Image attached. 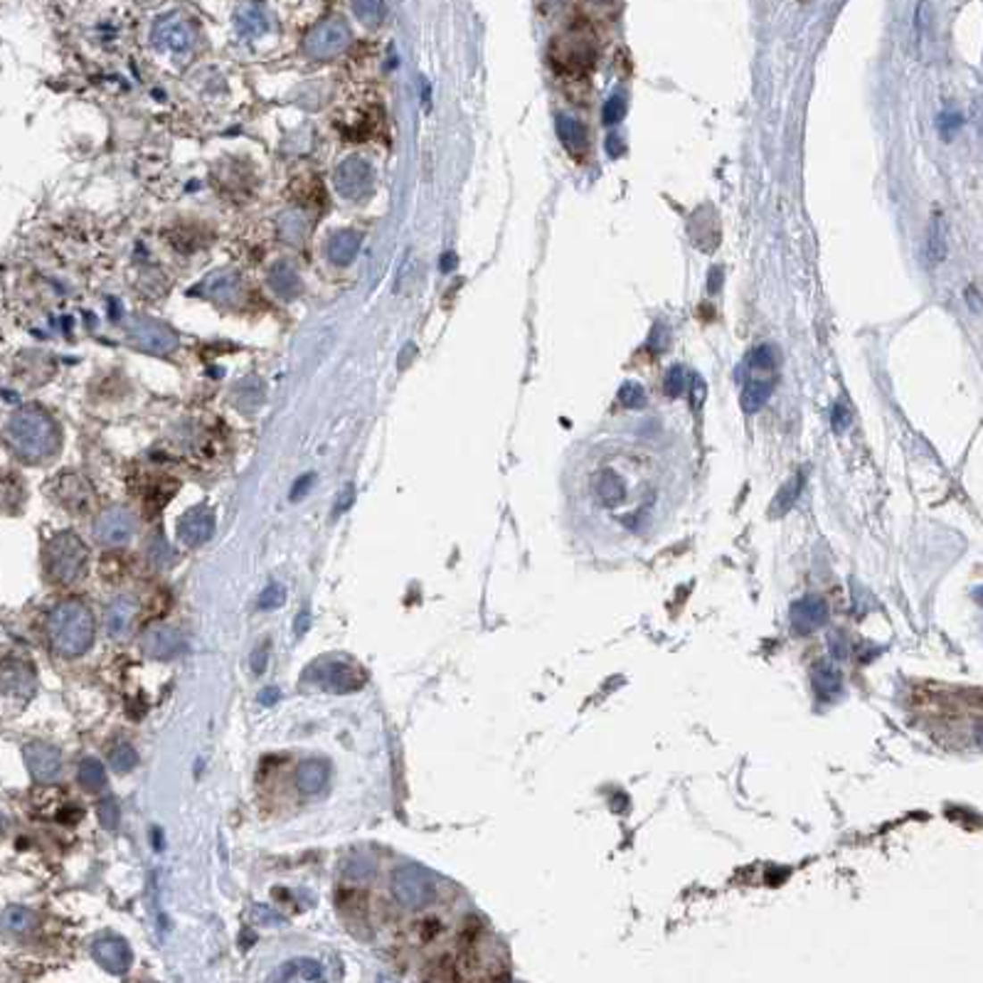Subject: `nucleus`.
Masks as SVG:
<instances>
[{
  "instance_id": "nucleus-8",
  "label": "nucleus",
  "mask_w": 983,
  "mask_h": 983,
  "mask_svg": "<svg viewBox=\"0 0 983 983\" xmlns=\"http://www.w3.org/2000/svg\"><path fill=\"white\" fill-rule=\"evenodd\" d=\"M35 693V668L22 658L0 661V696L8 700H28Z\"/></svg>"
},
{
  "instance_id": "nucleus-31",
  "label": "nucleus",
  "mask_w": 983,
  "mask_h": 983,
  "mask_svg": "<svg viewBox=\"0 0 983 983\" xmlns=\"http://www.w3.org/2000/svg\"><path fill=\"white\" fill-rule=\"evenodd\" d=\"M353 12L368 28H378L385 21V0H353Z\"/></svg>"
},
{
  "instance_id": "nucleus-33",
  "label": "nucleus",
  "mask_w": 983,
  "mask_h": 983,
  "mask_svg": "<svg viewBox=\"0 0 983 983\" xmlns=\"http://www.w3.org/2000/svg\"><path fill=\"white\" fill-rule=\"evenodd\" d=\"M749 362L754 370H777L779 365V353L774 346H757L749 355Z\"/></svg>"
},
{
  "instance_id": "nucleus-13",
  "label": "nucleus",
  "mask_w": 983,
  "mask_h": 983,
  "mask_svg": "<svg viewBox=\"0 0 983 983\" xmlns=\"http://www.w3.org/2000/svg\"><path fill=\"white\" fill-rule=\"evenodd\" d=\"M212 533H215V518L207 508H195V511L185 512L183 518L178 521V537L187 547L205 545L212 537Z\"/></svg>"
},
{
  "instance_id": "nucleus-16",
  "label": "nucleus",
  "mask_w": 983,
  "mask_h": 983,
  "mask_svg": "<svg viewBox=\"0 0 983 983\" xmlns=\"http://www.w3.org/2000/svg\"><path fill=\"white\" fill-rule=\"evenodd\" d=\"M595 496L599 505L604 508H616L626 501L629 496V488H626V481L614 471V469H602V471L595 473Z\"/></svg>"
},
{
  "instance_id": "nucleus-40",
  "label": "nucleus",
  "mask_w": 983,
  "mask_h": 983,
  "mask_svg": "<svg viewBox=\"0 0 983 983\" xmlns=\"http://www.w3.org/2000/svg\"><path fill=\"white\" fill-rule=\"evenodd\" d=\"M284 599H287V595H284V587L281 584H269L267 589L262 592V596H259V609H277V606L284 604Z\"/></svg>"
},
{
  "instance_id": "nucleus-34",
  "label": "nucleus",
  "mask_w": 983,
  "mask_h": 983,
  "mask_svg": "<svg viewBox=\"0 0 983 983\" xmlns=\"http://www.w3.org/2000/svg\"><path fill=\"white\" fill-rule=\"evenodd\" d=\"M619 402L629 410H641L646 404V392L638 382H624L619 389Z\"/></svg>"
},
{
  "instance_id": "nucleus-42",
  "label": "nucleus",
  "mask_w": 983,
  "mask_h": 983,
  "mask_svg": "<svg viewBox=\"0 0 983 983\" xmlns=\"http://www.w3.org/2000/svg\"><path fill=\"white\" fill-rule=\"evenodd\" d=\"M830 420H833V427H836V431H843L850 424L848 410H846L843 404H836V407H833V417H830Z\"/></svg>"
},
{
  "instance_id": "nucleus-24",
  "label": "nucleus",
  "mask_w": 983,
  "mask_h": 983,
  "mask_svg": "<svg viewBox=\"0 0 983 983\" xmlns=\"http://www.w3.org/2000/svg\"><path fill=\"white\" fill-rule=\"evenodd\" d=\"M274 981H323V969L313 959H294L279 966Z\"/></svg>"
},
{
  "instance_id": "nucleus-19",
  "label": "nucleus",
  "mask_w": 983,
  "mask_h": 983,
  "mask_svg": "<svg viewBox=\"0 0 983 983\" xmlns=\"http://www.w3.org/2000/svg\"><path fill=\"white\" fill-rule=\"evenodd\" d=\"M949 254V245H946V220H944L942 210L934 207L932 217H929V225H927V259L932 267H939L944 259Z\"/></svg>"
},
{
  "instance_id": "nucleus-25",
  "label": "nucleus",
  "mask_w": 983,
  "mask_h": 983,
  "mask_svg": "<svg viewBox=\"0 0 983 983\" xmlns=\"http://www.w3.org/2000/svg\"><path fill=\"white\" fill-rule=\"evenodd\" d=\"M343 872L353 882H368L378 872V861H375V855L368 853V850H358V853H353L348 861H346Z\"/></svg>"
},
{
  "instance_id": "nucleus-14",
  "label": "nucleus",
  "mask_w": 983,
  "mask_h": 983,
  "mask_svg": "<svg viewBox=\"0 0 983 983\" xmlns=\"http://www.w3.org/2000/svg\"><path fill=\"white\" fill-rule=\"evenodd\" d=\"M54 491H57V498H60L70 511L82 512L89 508V503L94 501L92 483L87 481L84 476L72 471H64L54 483Z\"/></svg>"
},
{
  "instance_id": "nucleus-9",
  "label": "nucleus",
  "mask_w": 983,
  "mask_h": 983,
  "mask_svg": "<svg viewBox=\"0 0 983 983\" xmlns=\"http://www.w3.org/2000/svg\"><path fill=\"white\" fill-rule=\"evenodd\" d=\"M350 35L346 22L333 18V21H326L316 25L311 35L306 37V50L313 54V57H333L338 52L346 50Z\"/></svg>"
},
{
  "instance_id": "nucleus-43",
  "label": "nucleus",
  "mask_w": 983,
  "mask_h": 983,
  "mask_svg": "<svg viewBox=\"0 0 983 983\" xmlns=\"http://www.w3.org/2000/svg\"><path fill=\"white\" fill-rule=\"evenodd\" d=\"M939 126H942L944 134H946V131H956V129L962 126V116H959V113H954V112L942 113V116H939Z\"/></svg>"
},
{
  "instance_id": "nucleus-3",
  "label": "nucleus",
  "mask_w": 983,
  "mask_h": 983,
  "mask_svg": "<svg viewBox=\"0 0 983 983\" xmlns=\"http://www.w3.org/2000/svg\"><path fill=\"white\" fill-rule=\"evenodd\" d=\"M87 562H89L87 545L70 530L54 535L45 547L47 574H50L52 582L62 584V587H72V584L79 582L84 572H87Z\"/></svg>"
},
{
  "instance_id": "nucleus-10",
  "label": "nucleus",
  "mask_w": 983,
  "mask_h": 983,
  "mask_svg": "<svg viewBox=\"0 0 983 983\" xmlns=\"http://www.w3.org/2000/svg\"><path fill=\"white\" fill-rule=\"evenodd\" d=\"M25 764L30 769L35 781H40V784L57 781L62 774L60 749H54L52 745H45V742H32V745L25 747Z\"/></svg>"
},
{
  "instance_id": "nucleus-22",
  "label": "nucleus",
  "mask_w": 983,
  "mask_h": 983,
  "mask_svg": "<svg viewBox=\"0 0 983 983\" xmlns=\"http://www.w3.org/2000/svg\"><path fill=\"white\" fill-rule=\"evenodd\" d=\"M25 503V483L15 471L0 469V515H15Z\"/></svg>"
},
{
  "instance_id": "nucleus-7",
  "label": "nucleus",
  "mask_w": 983,
  "mask_h": 983,
  "mask_svg": "<svg viewBox=\"0 0 983 983\" xmlns=\"http://www.w3.org/2000/svg\"><path fill=\"white\" fill-rule=\"evenodd\" d=\"M311 678L330 693H353V690L365 686V680H368L365 671L358 663H350V661H328L321 671L313 668Z\"/></svg>"
},
{
  "instance_id": "nucleus-44",
  "label": "nucleus",
  "mask_w": 983,
  "mask_h": 983,
  "mask_svg": "<svg viewBox=\"0 0 983 983\" xmlns=\"http://www.w3.org/2000/svg\"><path fill=\"white\" fill-rule=\"evenodd\" d=\"M264 666H267V648H264V646H259V648L254 651V655H252V671H254V673H262Z\"/></svg>"
},
{
  "instance_id": "nucleus-37",
  "label": "nucleus",
  "mask_w": 983,
  "mask_h": 983,
  "mask_svg": "<svg viewBox=\"0 0 983 983\" xmlns=\"http://www.w3.org/2000/svg\"><path fill=\"white\" fill-rule=\"evenodd\" d=\"M96 816H99V821H102L104 829L113 830L116 826H119V821H121V811H119V806H116V801L113 799H104L102 804L96 806Z\"/></svg>"
},
{
  "instance_id": "nucleus-17",
  "label": "nucleus",
  "mask_w": 983,
  "mask_h": 983,
  "mask_svg": "<svg viewBox=\"0 0 983 983\" xmlns=\"http://www.w3.org/2000/svg\"><path fill=\"white\" fill-rule=\"evenodd\" d=\"M554 129H557V138L562 141V146L570 151V155H574V158H582V155L589 151V136H587V129H584L582 123L577 121L574 116L557 113V116H554Z\"/></svg>"
},
{
  "instance_id": "nucleus-1",
  "label": "nucleus",
  "mask_w": 983,
  "mask_h": 983,
  "mask_svg": "<svg viewBox=\"0 0 983 983\" xmlns=\"http://www.w3.org/2000/svg\"><path fill=\"white\" fill-rule=\"evenodd\" d=\"M5 439L11 451L25 463H42L60 449V429L50 414L40 407H22L5 427Z\"/></svg>"
},
{
  "instance_id": "nucleus-20",
  "label": "nucleus",
  "mask_w": 983,
  "mask_h": 983,
  "mask_svg": "<svg viewBox=\"0 0 983 983\" xmlns=\"http://www.w3.org/2000/svg\"><path fill=\"white\" fill-rule=\"evenodd\" d=\"M136 616V602L129 599V596H119L113 599L109 609H106V631L113 638H123V636L131 631V624H134Z\"/></svg>"
},
{
  "instance_id": "nucleus-2",
  "label": "nucleus",
  "mask_w": 983,
  "mask_h": 983,
  "mask_svg": "<svg viewBox=\"0 0 983 983\" xmlns=\"http://www.w3.org/2000/svg\"><path fill=\"white\" fill-rule=\"evenodd\" d=\"M47 636L60 655L77 658L87 654L94 644L92 609L82 599H64L54 604L47 616Z\"/></svg>"
},
{
  "instance_id": "nucleus-30",
  "label": "nucleus",
  "mask_w": 983,
  "mask_h": 983,
  "mask_svg": "<svg viewBox=\"0 0 983 983\" xmlns=\"http://www.w3.org/2000/svg\"><path fill=\"white\" fill-rule=\"evenodd\" d=\"M769 395H771V385L764 382V379H749L747 387L742 392V407L745 412H757L767 404Z\"/></svg>"
},
{
  "instance_id": "nucleus-21",
  "label": "nucleus",
  "mask_w": 983,
  "mask_h": 983,
  "mask_svg": "<svg viewBox=\"0 0 983 983\" xmlns=\"http://www.w3.org/2000/svg\"><path fill=\"white\" fill-rule=\"evenodd\" d=\"M328 784V764L323 759H308L296 771V787L306 796H318Z\"/></svg>"
},
{
  "instance_id": "nucleus-49",
  "label": "nucleus",
  "mask_w": 983,
  "mask_h": 983,
  "mask_svg": "<svg viewBox=\"0 0 983 983\" xmlns=\"http://www.w3.org/2000/svg\"><path fill=\"white\" fill-rule=\"evenodd\" d=\"M595 3H609V0H595Z\"/></svg>"
},
{
  "instance_id": "nucleus-11",
  "label": "nucleus",
  "mask_w": 983,
  "mask_h": 983,
  "mask_svg": "<svg viewBox=\"0 0 983 983\" xmlns=\"http://www.w3.org/2000/svg\"><path fill=\"white\" fill-rule=\"evenodd\" d=\"M92 956L104 971L113 973V976H123L131 966V949L121 937H99L92 944Z\"/></svg>"
},
{
  "instance_id": "nucleus-39",
  "label": "nucleus",
  "mask_w": 983,
  "mask_h": 983,
  "mask_svg": "<svg viewBox=\"0 0 983 983\" xmlns=\"http://www.w3.org/2000/svg\"><path fill=\"white\" fill-rule=\"evenodd\" d=\"M801 483H804V476H796L794 481H789L784 488H781V493H779V498H777V511H787V508H791V503L796 501V496H799L801 491Z\"/></svg>"
},
{
  "instance_id": "nucleus-36",
  "label": "nucleus",
  "mask_w": 983,
  "mask_h": 983,
  "mask_svg": "<svg viewBox=\"0 0 983 983\" xmlns=\"http://www.w3.org/2000/svg\"><path fill=\"white\" fill-rule=\"evenodd\" d=\"M663 387H666L668 397H680V395H683V392H686V387H687L686 370L680 368V365H673V368L668 370Z\"/></svg>"
},
{
  "instance_id": "nucleus-32",
  "label": "nucleus",
  "mask_w": 983,
  "mask_h": 983,
  "mask_svg": "<svg viewBox=\"0 0 983 983\" xmlns=\"http://www.w3.org/2000/svg\"><path fill=\"white\" fill-rule=\"evenodd\" d=\"M109 762H112L113 771L126 774V771H131V769L136 767L138 754H136V749L131 747L129 742H119V745L112 749V754H109Z\"/></svg>"
},
{
  "instance_id": "nucleus-27",
  "label": "nucleus",
  "mask_w": 983,
  "mask_h": 983,
  "mask_svg": "<svg viewBox=\"0 0 983 983\" xmlns=\"http://www.w3.org/2000/svg\"><path fill=\"white\" fill-rule=\"evenodd\" d=\"M358 246H360L358 235H353V232H338V235L330 237V242H328V256H330V262H336V264H348V262H353L355 254H358Z\"/></svg>"
},
{
  "instance_id": "nucleus-6",
  "label": "nucleus",
  "mask_w": 983,
  "mask_h": 983,
  "mask_svg": "<svg viewBox=\"0 0 983 983\" xmlns=\"http://www.w3.org/2000/svg\"><path fill=\"white\" fill-rule=\"evenodd\" d=\"M138 530V521L136 515L129 508H109L104 511L96 521H94V537L99 540L106 547H116V545H126L134 533Z\"/></svg>"
},
{
  "instance_id": "nucleus-26",
  "label": "nucleus",
  "mask_w": 983,
  "mask_h": 983,
  "mask_svg": "<svg viewBox=\"0 0 983 983\" xmlns=\"http://www.w3.org/2000/svg\"><path fill=\"white\" fill-rule=\"evenodd\" d=\"M35 924H37V914L28 907H8L5 912H0V927L5 932L28 934L35 929Z\"/></svg>"
},
{
  "instance_id": "nucleus-28",
  "label": "nucleus",
  "mask_w": 983,
  "mask_h": 983,
  "mask_svg": "<svg viewBox=\"0 0 983 983\" xmlns=\"http://www.w3.org/2000/svg\"><path fill=\"white\" fill-rule=\"evenodd\" d=\"M237 28L242 35H262L267 30V15L254 3H245L235 15Z\"/></svg>"
},
{
  "instance_id": "nucleus-41",
  "label": "nucleus",
  "mask_w": 983,
  "mask_h": 983,
  "mask_svg": "<svg viewBox=\"0 0 983 983\" xmlns=\"http://www.w3.org/2000/svg\"><path fill=\"white\" fill-rule=\"evenodd\" d=\"M813 673H819V676H823V680L821 678H813V686L819 687L821 693H833V690H838L840 687V676L833 671V668H826V666H819Z\"/></svg>"
},
{
  "instance_id": "nucleus-48",
  "label": "nucleus",
  "mask_w": 983,
  "mask_h": 983,
  "mask_svg": "<svg viewBox=\"0 0 983 983\" xmlns=\"http://www.w3.org/2000/svg\"><path fill=\"white\" fill-rule=\"evenodd\" d=\"M306 624H308V612H301V616H298V621H296V634H304V631H306Z\"/></svg>"
},
{
  "instance_id": "nucleus-29",
  "label": "nucleus",
  "mask_w": 983,
  "mask_h": 983,
  "mask_svg": "<svg viewBox=\"0 0 983 983\" xmlns=\"http://www.w3.org/2000/svg\"><path fill=\"white\" fill-rule=\"evenodd\" d=\"M79 784H82L87 791H102L106 787V769L102 767L99 759H84L79 764Z\"/></svg>"
},
{
  "instance_id": "nucleus-15",
  "label": "nucleus",
  "mask_w": 983,
  "mask_h": 983,
  "mask_svg": "<svg viewBox=\"0 0 983 983\" xmlns=\"http://www.w3.org/2000/svg\"><path fill=\"white\" fill-rule=\"evenodd\" d=\"M155 42L171 52H185L193 45V28L180 15H168L155 25Z\"/></svg>"
},
{
  "instance_id": "nucleus-4",
  "label": "nucleus",
  "mask_w": 983,
  "mask_h": 983,
  "mask_svg": "<svg viewBox=\"0 0 983 983\" xmlns=\"http://www.w3.org/2000/svg\"><path fill=\"white\" fill-rule=\"evenodd\" d=\"M389 890H392V897L400 902L402 907L407 910H421L434 902V882L427 872L421 868H414V865H404V868H397L389 878Z\"/></svg>"
},
{
  "instance_id": "nucleus-46",
  "label": "nucleus",
  "mask_w": 983,
  "mask_h": 983,
  "mask_svg": "<svg viewBox=\"0 0 983 983\" xmlns=\"http://www.w3.org/2000/svg\"><path fill=\"white\" fill-rule=\"evenodd\" d=\"M720 287H722V269L715 267L710 271V277H707V288L715 294V291H720Z\"/></svg>"
},
{
  "instance_id": "nucleus-47",
  "label": "nucleus",
  "mask_w": 983,
  "mask_h": 983,
  "mask_svg": "<svg viewBox=\"0 0 983 983\" xmlns=\"http://www.w3.org/2000/svg\"><path fill=\"white\" fill-rule=\"evenodd\" d=\"M606 148H609V155H619L621 151H624V144L619 141V136H616V131H612V136L606 138Z\"/></svg>"
},
{
  "instance_id": "nucleus-35",
  "label": "nucleus",
  "mask_w": 983,
  "mask_h": 983,
  "mask_svg": "<svg viewBox=\"0 0 983 983\" xmlns=\"http://www.w3.org/2000/svg\"><path fill=\"white\" fill-rule=\"evenodd\" d=\"M929 12H932L929 3H927V0H920L917 12H914V47H917V50L922 47L924 35H927V30H929V18H932Z\"/></svg>"
},
{
  "instance_id": "nucleus-23",
  "label": "nucleus",
  "mask_w": 983,
  "mask_h": 983,
  "mask_svg": "<svg viewBox=\"0 0 983 983\" xmlns=\"http://www.w3.org/2000/svg\"><path fill=\"white\" fill-rule=\"evenodd\" d=\"M368 180H370V168L362 163V161H358V158H353V161H348V163L340 165L338 187L343 195L355 197V195L365 193Z\"/></svg>"
},
{
  "instance_id": "nucleus-38",
  "label": "nucleus",
  "mask_w": 983,
  "mask_h": 983,
  "mask_svg": "<svg viewBox=\"0 0 983 983\" xmlns=\"http://www.w3.org/2000/svg\"><path fill=\"white\" fill-rule=\"evenodd\" d=\"M626 113V96L624 94H614L604 106V123L606 126H616V123L624 119Z\"/></svg>"
},
{
  "instance_id": "nucleus-12",
  "label": "nucleus",
  "mask_w": 983,
  "mask_h": 983,
  "mask_svg": "<svg viewBox=\"0 0 983 983\" xmlns=\"http://www.w3.org/2000/svg\"><path fill=\"white\" fill-rule=\"evenodd\" d=\"M141 646H144V651L151 655V658H161V661H165V658H175V655L183 654L185 638L178 629H173V626L155 624L151 626L148 631H144V636H141Z\"/></svg>"
},
{
  "instance_id": "nucleus-18",
  "label": "nucleus",
  "mask_w": 983,
  "mask_h": 983,
  "mask_svg": "<svg viewBox=\"0 0 983 983\" xmlns=\"http://www.w3.org/2000/svg\"><path fill=\"white\" fill-rule=\"evenodd\" d=\"M826 614H829V609H826V602L821 596H806V599H801V602L791 606V624L796 626L801 634H806L811 629L823 624Z\"/></svg>"
},
{
  "instance_id": "nucleus-50",
  "label": "nucleus",
  "mask_w": 983,
  "mask_h": 983,
  "mask_svg": "<svg viewBox=\"0 0 983 983\" xmlns=\"http://www.w3.org/2000/svg\"><path fill=\"white\" fill-rule=\"evenodd\" d=\"M799 3H809V0H799Z\"/></svg>"
},
{
  "instance_id": "nucleus-5",
  "label": "nucleus",
  "mask_w": 983,
  "mask_h": 983,
  "mask_svg": "<svg viewBox=\"0 0 983 983\" xmlns=\"http://www.w3.org/2000/svg\"><path fill=\"white\" fill-rule=\"evenodd\" d=\"M550 62L560 74L582 77L595 67V50L579 37H557L550 42Z\"/></svg>"
},
{
  "instance_id": "nucleus-45",
  "label": "nucleus",
  "mask_w": 983,
  "mask_h": 983,
  "mask_svg": "<svg viewBox=\"0 0 983 983\" xmlns=\"http://www.w3.org/2000/svg\"><path fill=\"white\" fill-rule=\"evenodd\" d=\"M963 296H966V301L971 304L973 313H979V311H981V298H979V287H976V284L966 288V294H963Z\"/></svg>"
}]
</instances>
